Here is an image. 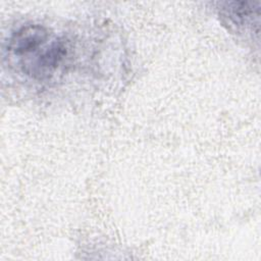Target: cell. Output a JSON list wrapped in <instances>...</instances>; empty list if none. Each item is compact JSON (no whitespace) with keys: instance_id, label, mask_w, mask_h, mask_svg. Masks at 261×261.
<instances>
[{"instance_id":"cell-1","label":"cell","mask_w":261,"mask_h":261,"mask_svg":"<svg viewBox=\"0 0 261 261\" xmlns=\"http://www.w3.org/2000/svg\"><path fill=\"white\" fill-rule=\"evenodd\" d=\"M47 39L48 33L42 25H25L12 35L9 40L8 50L15 55H28L36 52Z\"/></svg>"},{"instance_id":"cell-2","label":"cell","mask_w":261,"mask_h":261,"mask_svg":"<svg viewBox=\"0 0 261 261\" xmlns=\"http://www.w3.org/2000/svg\"><path fill=\"white\" fill-rule=\"evenodd\" d=\"M66 55V47L62 41H54L39 53L35 60L28 65L27 72L34 76H49L61 63Z\"/></svg>"}]
</instances>
